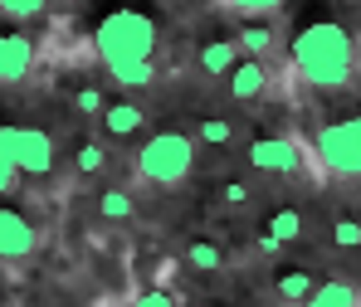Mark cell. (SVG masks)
<instances>
[{"label":"cell","instance_id":"1","mask_svg":"<svg viewBox=\"0 0 361 307\" xmlns=\"http://www.w3.org/2000/svg\"><path fill=\"white\" fill-rule=\"evenodd\" d=\"M288 63L307 88L317 93H337L357 78V39L337 25V20H312L302 25L288 44Z\"/></svg>","mask_w":361,"mask_h":307},{"label":"cell","instance_id":"2","mask_svg":"<svg viewBox=\"0 0 361 307\" xmlns=\"http://www.w3.org/2000/svg\"><path fill=\"white\" fill-rule=\"evenodd\" d=\"M93 44L108 68H122V63H152L157 54V20L142 15V10H113L103 15V25L93 30Z\"/></svg>","mask_w":361,"mask_h":307},{"label":"cell","instance_id":"3","mask_svg":"<svg viewBox=\"0 0 361 307\" xmlns=\"http://www.w3.org/2000/svg\"><path fill=\"white\" fill-rule=\"evenodd\" d=\"M132 171L147 185H180L195 171V137L185 132H157L137 146L132 156Z\"/></svg>","mask_w":361,"mask_h":307},{"label":"cell","instance_id":"4","mask_svg":"<svg viewBox=\"0 0 361 307\" xmlns=\"http://www.w3.org/2000/svg\"><path fill=\"white\" fill-rule=\"evenodd\" d=\"M312 161H317V176L361 181V113L322 127V132L312 137Z\"/></svg>","mask_w":361,"mask_h":307},{"label":"cell","instance_id":"5","mask_svg":"<svg viewBox=\"0 0 361 307\" xmlns=\"http://www.w3.org/2000/svg\"><path fill=\"white\" fill-rule=\"evenodd\" d=\"M0 137H5V146H10V156H15V166H20V176H49L54 171V142H49V132H39V127H0Z\"/></svg>","mask_w":361,"mask_h":307},{"label":"cell","instance_id":"6","mask_svg":"<svg viewBox=\"0 0 361 307\" xmlns=\"http://www.w3.org/2000/svg\"><path fill=\"white\" fill-rule=\"evenodd\" d=\"M249 166L264 176H293L302 166V146L288 137H254L249 142Z\"/></svg>","mask_w":361,"mask_h":307},{"label":"cell","instance_id":"7","mask_svg":"<svg viewBox=\"0 0 361 307\" xmlns=\"http://www.w3.org/2000/svg\"><path fill=\"white\" fill-rule=\"evenodd\" d=\"M35 249H39V230H35L20 210H5V205H0V263L30 258Z\"/></svg>","mask_w":361,"mask_h":307},{"label":"cell","instance_id":"8","mask_svg":"<svg viewBox=\"0 0 361 307\" xmlns=\"http://www.w3.org/2000/svg\"><path fill=\"white\" fill-rule=\"evenodd\" d=\"M35 68V39L30 35H0V83H20Z\"/></svg>","mask_w":361,"mask_h":307},{"label":"cell","instance_id":"9","mask_svg":"<svg viewBox=\"0 0 361 307\" xmlns=\"http://www.w3.org/2000/svg\"><path fill=\"white\" fill-rule=\"evenodd\" d=\"M264 93H269V68L259 59H240V68L230 73V98L235 103H254Z\"/></svg>","mask_w":361,"mask_h":307},{"label":"cell","instance_id":"10","mask_svg":"<svg viewBox=\"0 0 361 307\" xmlns=\"http://www.w3.org/2000/svg\"><path fill=\"white\" fill-rule=\"evenodd\" d=\"M235 68H240V44H235V39H210V44H200V73L230 78Z\"/></svg>","mask_w":361,"mask_h":307},{"label":"cell","instance_id":"11","mask_svg":"<svg viewBox=\"0 0 361 307\" xmlns=\"http://www.w3.org/2000/svg\"><path fill=\"white\" fill-rule=\"evenodd\" d=\"M302 307H361V288L347 283V278H327V283L312 288V298Z\"/></svg>","mask_w":361,"mask_h":307},{"label":"cell","instance_id":"12","mask_svg":"<svg viewBox=\"0 0 361 307\" xmlns=\"http://www.w3.org/2000/svg\"><path fill=\"white\" fill-rule=\"evenodd\" d=\"M312 288H317V278H312L307 268H283V273L274 278V293H279L288 307H302L307 298H312Z\"/></svg>","mask_w":361,"mask_h":307},{"label":"cell","instance_id":"13","mask_svg":"<svg viewBox=\"0 0 361 307\" xmlns=\"http://www.w3.org/2000/svg\"><path fill=\"white\" fill-rule=\"evenodd\" d=\"M235 44H240L249 59L264 63L269 54H274V49H279V35H274V25H259V20H249V25H240V39H235Z\"/></svg>","mask_w":361,"mask_h":307},{"label":"cell","instance_id":"14","mask_svg":"<svg viewBox=\"0 0 361 307\" xmlns=\"http://www.w3.org/2000/svg\"><path fill=\"white\" fill-rule=\"evenodd\" d=\"M142 123H147V113L137 103H108V113H103V127L113 137H132V132H142Z\"/></svg>","mask_w":361,"mask_h":307},{"label":"cell","instance_id":"15","mask_svg":"<svg viewBox=\"0 0 361 307\" xmlns=\"http://www.w3.org/2000/svg\"><path fill=\"white\" fill-rule=\"evenodd\" d=\"M185 263H190L195 273H215V268L225 263V249L210 244V239H190V249H185Z\"/></svg>","mask_w":361,"mask_h":307},{"label":"cell","instance_id":"16","mask_svg":"<svg viewBox=\"0 0 361 307\" xmlns=\"http://www.w3.org/2000/svg\"><path fill=\"white\" fill-rule=\"evenodd\" d=\"M113 73V83L127 88V93H137V88H147L152 78H157V63H122V68H108Z\"/></svg>","mask_w":361,"mask_h":307},{"label":"cell","instance_id":"17","mask_svg":"<svg viewBox=\"0 0 361 307\" xmlns=\"http://www.w3.org/2000/svg\"><path fill=\"white\" fill-rule=\"evenodd\" d=\"M195 142H205V146H230V142H235V123H225V118H200V123H195Z\"/></svg>","mask_w":361,"mask_h":307},{"label":"cell","instance_id":"18","mask_svg":"<svg viewBox=\"0 0 361 307\" xmlns=\"http://www.w3.org/2000/svg\"><path fill=\"white\" fill-rule=\"evenodd\" d=\"M98 215H103V220H132L137 205H132L127 190H103V195H98Z\"/></svg>","mask_w":361,"mask_h":307},{"label":"cell","instance_id":"19","mask_svg":"<svg viewBox=\"0 0 361 307\" xmlns=\"http://www.w3.org/2000/svg\"><path fill=\"white\" fill-rule=\"evenodd\" d=\"M269 234L279 239V244H293L302 234V215L298 210H274V220H269Z\"/></svg>","mask_w":361,"mask_h":307},{"label":"cell","instance_id":"20","mask_svg":"<svg viewBox=\"0 0 361 307\" xmlns=\"http://www.w3.org/2000/svg\"><path fill=\"white\" fill-rule=\"evenodd\" d=\"M220 10H230V15H244V20H259V15H274V10H283V0H215Z\"/></svg>","mask_w":361,"mask_h":307},{"label":"cell","instance_id":"21","mask_svg":"<svg viewBox=\"0 0 361 307\" xmlns=\"http://www.w3.org/2000/svg\"><path fill=\"white\" fill-rule=\"evenodd\" d=\"M49 10V0H0V15H10V20H39Z\"/></svg>","mask_w":361,"mask_h":307},{"label":"cell","instance_id":"22","mask_svg":"<svg viewBox=\"0 0 361 307\" xmlns=\"http://www.w3.org/2000/svg\"><path fill=\"white\" fill-rule=\"evenodd\" d=\"M103 161H108V156H103V146H98V142H83V146H78V156H73V166H78L83 176H98V171H103Z\"/></svg>","mask_w":361,"mask_h":307},{"label":"cell","instance_id":"23","mask_svg":"<svg viewBox=\"0 0 361 307\" xmlns=\"http://www.w3.org/2000/svg\"><path fill=\"white\" fill-rule=\"evenodd\" d=\"M249 200H254V190H249L244 181H225V185H220V205H230V210H244Z\"/></svg>","mask_w":361,"mask_h":307},{"label":"cell","instance_id":"24","mask_svg":"<svg viewBox=\"0 0 361 307\" xmlns=\"http://www.w3.org/2000/svg\"><path fill=\"white\" fill-rule=\"evenodd\" d=\"M332 239L342 249H361V220H332Z\"/></svg>","mask_w":361,"mask_h":307},{"label":"cell","instance_id":"25","mask_svg":"<svg viewBox=\"0 0 361 307\" xmlns=\"http://www.w3.org/2000/svg\"><path fill=\"white\" fill-rule=\"evenodd\" d=\"M73 108H78L83 118H98V113H108V108H103V93H98V88H78V93H73Z\"/></svg>","mask_w":361,"mask_h":307},{"label":"cell","instance_id":"26","mask_svg":"<svg viewBox=\"0 0 361 307\" xmlns=\"http://www.w3.org/2000/svg\"><path fill=\"white\" fill-rule=\"evenodd\" d=\"M15 176H20V166H15V156H10V146H5V137H0V195H5V190H15Z\"/></svg>","mask_w":361,"mask_h":307},{"label":"cell","instance_id":"27","mask_svg":"<svg viewBox=\"0 0 361 307\" xmlns=\"http://www.w3.org/2000/svg\"><path fill=\"white\" fill-rule=\"evenodd\" d=\"M132 307H180V298L171 293V288H152V293H142Z\"/></svg>","mask_w":361,"mask_h":307},{"label":"cell","instance_id":"28","mask_svg":"<svg viewBox=\"0 0 361 307\" xmlns=\"http://www.w3.org/2000/svg\"><path fill=\"white\" fill-rule=\"evenodd\" d=\"M279 249H283V244H279V239H274V234H269V230H264V234H259V253H279Z\"/></svg>","mask_w":361,"mask_h":307},{"label":"cell","instance_id":"29","mask_svg":"<svg viewBox=\"0 0 361 307\" xmlns=\"http://www.w3.org/2000/svg\"><path fill=\"white\" fill-rule=\"evenodd\" d=\"M200 307H225V303H200Z\"/></svg>","mask_w":361,"mask_h":307}]
</instances>
